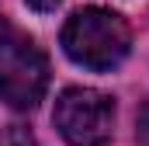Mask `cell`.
Segmentation results:
<instances>
[{
	"label": "cell",
	"mask_w": 149,
	"mask_h": 146,
	"mask_svg": "<svg viewBox=\"0 0 149 146\" xmlns=\"http://www.w3.org/2000/svg\"><path fill=\"white\" fill-rule=\"evenodd\" d=\"M132 45V32L121 14L108 7H80L63 28L66 56L87 70H114Z\"/></svg>",
	"instance_id": "1"
},
{
	"label": "cell",
	"mask_w": 149,
	"mask_h": 146,
	"mask_svg": "<svg viewBox=\"0 0 149 146\" xmlns=\"http://www.w3.org/2000/svg\"><path fill=\"white\" fill-rule=\"evenodd\" d=\"M49 87V63L24 32H17L0 14V101L28 111L42 101Z\"/></svg>",
	"instance_id": "2"
},
{
	"label": "cell",
	"mask_w": 149,
	"mask_h": 146,
	"mask_svg": "<svg viewBox=\"0 0 149 146\" xmlns=\"http://www.w3.org/2000/svg\"><path fill=\"white\" fill-rule=\"evenodd\" d=\"M52 122L73 146H104L114 132V101L94 87H70L59 94Z\"/></svg>",
	"instance_id": "3"
},
{
	"label": "cell",
	"mask_w": 149,
	"mask_h": 146,
	"mask_svg": "<svg viewBox=\"0 0 149 146\" xmlns=\"http://www.w3.org/2000/svg\"><path fill=\"white\" fill-rule=\"evenodd\" d=\"M7 139H10V146H35V139H31V132H28V129H21V125H14Z\"/></svg>",
	"instance_id": "4"
},
{
	"label": "cell",
	"mask_w": 149,
	"mask_h": 146,
	"mask_svg": "<svg viewBox=\"0 0 149 146\" xmlns=\"http://www.w3.org/2000/svg\"><path fill=\"white\" fill-rule=\"evenodd\" d=\"M59 4H63V0H28V7H35V11H42V14H45V11H56Z\"/></svg>",
	"instance_id": "5"
}]
</instances>
